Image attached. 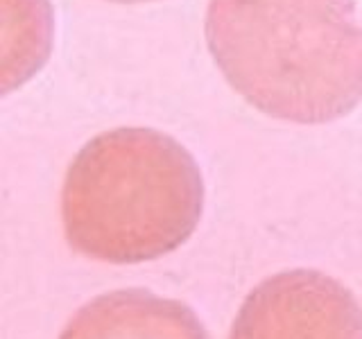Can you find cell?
Returning a JSON list of instances; mask_svg holds the SVG:
<instances>
[{
	"label": "cell",
	"instance_id": "obj_1",
	"mask_svg": "<svg viewBox=\"0 0 362 339\" xmlns=\"http://www.w3.org/2000/svg\"><path fill=\"white\" fill-rule=\"evenodd\" d=\"M206 41L226 82L272 118L331 122L362 100L356 0H211Z\"/></svg>",
	"mask_w": 362,
	"mask_h": 339
},
{
	"label": "cell",
	"instance_id": "obj_5",
	"mask_svg": "<svg viewBox=\"0 0 362 339\" xmlns=\"http://www.w3.org/2000/svg\"><path fill=\"white\" fill-rule=\"evenodd\" d=\"M113 3H147V0H113Z\"/></svg>",
	"mask_w": 362,
	"mask_h": 339
},
{
	"label": "cell",
	"instance_id": "obj_2",
	"mask_svg": "<svg viewBox=\"0 0 362 339\" xmlns=\"http://www.w3.org/2000/svg\"><path fill=\"white\" fill-rule=\"evenodd\" d=\"M204 210V179L186 147L143 127L100 133L62 188L66 240L113 265L161 258L184 244Z\"/></svg>",
	"mask_w": 362,
	"mask_h": 339
},
{
	"label": "cell",
	"instance_id": "obj_3",
	"mask_svg": "<svg viewBox=\"0 0 362 339\" xmlns=\"http://www.w3.org/2000/svg\"><path fill=\"white\" fill-rule=\"evenodd\" d=\"M229 339H362V308L322 271H283L252 290Z\"/></svg>",
	"mask_w": 362,
	"mask_h": 339
},
{
	"label": "cell",
	"instance_id": "obj_4",
	"mask_svg": "<svg viewBox=\"0 0 362 339\" xmlns=\"http://www.w3.org/2000/svg\"><path fill=\"white\" fill-rule=\"evenodd\" d=\"M59 339H211L199 316L147 290H118L88 301Z\"/></svg>",
	"mask_w": 362,
	"mask_h": 339
}]
</instances>
